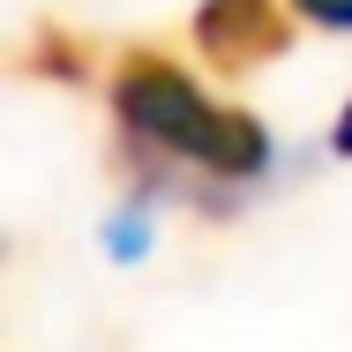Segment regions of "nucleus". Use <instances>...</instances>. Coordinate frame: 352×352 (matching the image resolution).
<instances>
[{
	"label": "nucleus",
	"mask_w": 352,
	"mask_h": 352,
	"mask_svg": "<svg viewBox=\"0 0 352 352\" xmlns=\"http://www.w3.org/2000/svg\"><path fill=\"white\" fill-rule=\"evenodd\" d=\"M113 113H120V128L135 142H150L157 157H180V165L217 173V180H255V173L270 165L263 120L240 113V105L203 98L165 53H128V60H120V75H113Z\"/></svg>",
	"instance_id": "f257e3e1"
},
{
	"label": "nucleus",
	"mask_w": 352,
	"mask_h": 352,
	"mask_svg": "<svg viewBox=\"0 0 352 352\" xmlns=\"http://www.w3.org/2000/svg\"><path fill=\"white\" fill-rule=\"evenodd\" d=\"M285 45H292V30H285L278 0H203L195 8V53L217 75H255Z\"/></svg>",
	"instance_id": "f03ea898"
},
{
	"label": "nucleus",
	"mask_w": 352,
	"mask_h": 352,
	"mask_svg": "<svg viewBox=\"0 0 352 352\" xmlns=\"http://www.w3.org/2000/svg\"><path fill=\"white\" fill-rule=\"evenodd\" d=\"M330 142H338V157H352V105L338 113V128H330Z\"/></svg>",
	"instance_id": "423d86ee"
},
{
	"label": "nucleus",
	"mask_w": 352,
	"mask_h": 352,
	"mask_svg": "<svg viewBox=\"0 0 352 352\" xmlns=\"http://www.w3.org/2000/svg\"><path fill=\"white\" fill-rule=\"evenodd\" d=\"M30 68H38V75H60V82H82V38H75V30H38Z\"/></svg>",
	"instance_id": "7ed1b4c3"
},
{
	"label": "nucleus",
	"mask_w": 352,
	"mask_h": 352,
	"mask_svg": "<svg viewBox=\"0 0 352 352\" xmlns=\"http://www.w3.org/2000/svg\"><path fill=\"white\" fill-rule=\"evenodd\" d=\"M307 23H322V30H352V0H292Z\"/></svg>",
	"instance_id": "39448f33"
},
{
	"label": "nucleus",
	"mask_w": 352,
	"mask_h": 352,
	"mask_svg": "<svg viewBox=\"0 0 352 352\" xmlns=\"http://www.w3.org/2000/svg\"><path fill=\"white\" fill-rule=\"evenodd\" d=\"M105 255H120V263L150 255V217H142V210H120L113 225H105Z\"/></svg>",
	"instance_id": "20e7f679"
}]
</instances>
